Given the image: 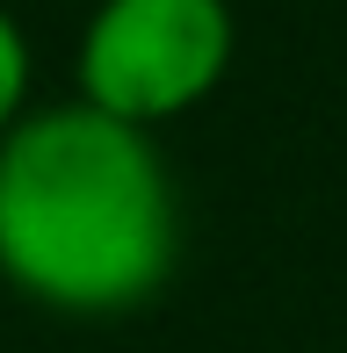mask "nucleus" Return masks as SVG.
<instances>
[{"instance_id":"f257e3e1","label":"nucleus","mask_w":347,"mask_h":353,"mask_svg":"<svg viewBox=\"0 0 347 353\" xmlns=\"http://www.w3.org/2000/svg\"><path fill=\"white\" fill-rule=\"evenodd\" d=\"M181 267V181L152 130L37 101L0 137V288L51 317H131Z\"/></svg>"},{"instance_id":"f03ea898","label":"nucleus","mask_w":347,"mask_h":353,"mask_svg":"<svg viewBox=\"0 0 347 353\" xmlns=\"http://www.w3.org/2000/svg\"><path fill=\"white\" fill-rule=\"evenodd\" d=\"M232 58V0H94L73 37V101L160 137L203 101H217Z\"/></svg>"},{"instance_id":"7ed1b4c3","label":"nucleus","mask_w":347,"mask_h":353,"mask_svg":"<svg viewBox=\"0 0 347 353\" xmlns=\"http://www.w3.org/2000/svg\"><path fill=\"white\" fill-rule=\"evenodd\" d=\"M37 108V43H29L22 14L0 8V137Z\"/></svg>"}]
</instances>
